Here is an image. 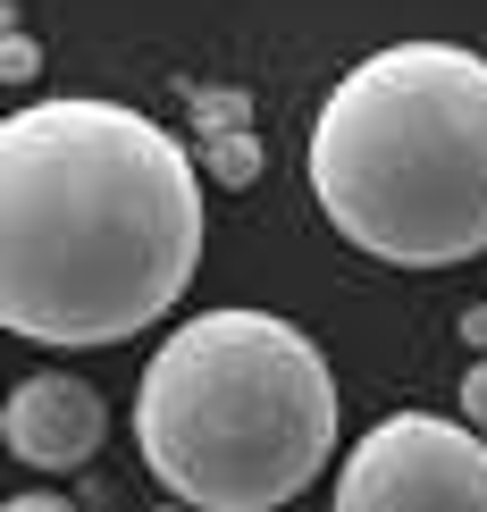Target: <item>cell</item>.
I'll list each match as a JSON object with an SVG mask.
<instances>
[{"label":"cell","mask_w":487,"mask_h":512,"mask_svg":"<svg viewBox=\"0 0 487 512\" xmlns=\"http://www.w3.org/2000/svg\"><path fill=\"white\" fill-rule=\"evenodd\" d=\"M202 168L126 101H26L0 126V328L84 353L185 303Z\"/></svg>","instance_id":"cell-1"},{"label":"cell","mask_w":487,"mask_h":512,"mask_svg":"<svg viewBox=\"0 0 487 512\" xmlns=\"http://www.w3.org/2000/svg\"><path fill=\"white\" fill-rule=\"evenodd\" d=\"M311 194L387 269H462L487 252V59L462 42H387L328 84L311 118Z\"/></svg>","instance_id":"cell-2"},{"label":"cell","mask_w":487,"mask_h":512,"mask_svg":"<svg viewBox=\"0 0 487 512\" xmlns=\"http://www.w3.org/2000/svg\"><path fill=\"white\" fill-rule=\"evenodd\" d=\"M135 445L194 512H278L336 462L328 353L278 311L185 319L135 387Z\"/></svg>","instance_id":"cell-3"},{"label":"cell","mask_w":487,"mask_h":512,"mask_svg":"<svg viewBox=\"0 0 487 512\" xmlns=\"http://www.w3.org/2000/svg\"><path fill=\"white\" fill-rule=\"evenodd\" d=\"M328 512H487V429L387 412L336 462Z\"/></svg>","instance_id":"cell-4"},{"label":"cell","mask_w":487,"mask_h":512,"mask_svg":"<svg viewBox=\"0 0 487 512\" xmlns=\"http://www.w3.org/2000/svg\"><path fill=\"white\" fill-rule=\"evenodd\" d=\"M0 437L34 471H84L101 454V437H110V412H101V395L84 378L42 370V378H17L9 412H0Z\"/></svg>","instance_id":"cell-5"},{"label":"cell","mask_w":487,"mask_h":512,"mask_svg":"<svg viewBox=\"0 0 487 512\" xmlns=\"http://www.w3.org/2000/svg\"><path fill=\"white\" fill-rule=\"evenodd\" d=\"M202 168L219 177V194L261 185V135H252V126H236V135H202Z\"/></svg>","instance_id":"cell-6"},{"label":"cell","mask_w":487,"mask_h":512,"mask_svg":"<svg viewBox=\"0 0 487 512\" xmlns=\"http://www.w3.org/2000/svg\"><path fill=\"white\" fill-rule=\"evenodd\" d=\"M194 126L202 135H236V126H252V101L244 93H194Z\"/></svg>","instance_id":"cell-7"},{"label":"cell","mask_w":487,"mask_h":512,"mask_svg":"<svg viewBox=\"0 0 487 512\" xmlns=\"http://www.w3.org/2000/svg\"><path fill=\"white\" fill-rule=\"evenodd\" d=\"M34 68H42V42H34L26 26H9V34H0V76H9V84H34Z\"/></svg>","instance_id":"cell-8"},{"label":"cell","mask_w":487,"mask_h":512,"mask_svg":"<svg viewBox=\"0 0 487 512\" xmlns=\"http://www.w3.org/2000/svg\"><path fill=\"white\" fill-rule=\"evenodd\" d=\"M462 420H471V429H487V353L462 370Z\"/></svg>","instance_id":"cell-9"},{"label":"cell","mask_w":487,"mask_h":512,"mask_svg":"<svg viewBox=\"0 0 487 512\" xmlns=\"http://www.w3.org/2000/svg\"><path fill=\"white\" fill-rule=\"evenodd\" d=\"M0 512H76V504H68V496H9Z\"/></svg>","instance_id":"cell-10"},{"label":"cell","mask_w":487,"mask_h":512,"mask_svg":"<svg viewBox=\"0 0 487 512\" xmlns=\"http://www.w3.org/2000/svg\"><path fill=\"white\" fill-rule=\"evenodd\" d=\"M462 336H471V345L487 353V303H479V311H462Z\"/></svg>","instance_id":"cell-11"},{"label":"cell","mask_w":487,"mask_h":512,"mask_svg":"<svg viewBox=\"0 0 487 512\" xmlns=\"http://www.w3.org/2000/svg\"><path fill=\"white\" fill-rule=\"evenodd\" d=\"M152 512H194V504H152Z\"/></svg>","instance_id":"cell-12"}]
</instances>
